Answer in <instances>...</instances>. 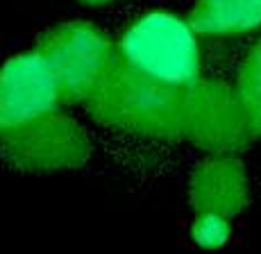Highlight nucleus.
Listing matches in <instances>:
<instances>
[{
    "mask_svg": "<svg viewBox=\"0 0 261 254\" xmlns=\"http://www.w3.org/2000/svg\"><path fill=\"white\" fill-rule=\"evenodd\" d=\"M87 109L100 125L157 141L182 138V87L129 64L118 52L98 79Z\"/></svg>",
    "mask_w": 261,
    "mask_h": 254,
    "instance_id": "1",
    "label": "nucleus"
},
{
    "mask_svg": "<svg viewBox=\"0 0 261 254\" xmlns=\"http://www.w3.org/2000/svg\"><path fill=\"white\" fill-rule=\"evenodd\" d=\"M257 136L237 87L195 77L182 87V138L212 154H234Z\"/></svg>",
    "mask_w": 261,
    "mask_h": 254,
    "instance_id": "2",
    "label": "nucleus"
},
{
    "mask_svg": "<svg viewBox=\"0 0 261 254\" xmlns=\"http://www.w3.org/2000/svg\"><path fill=\"white\" fill-rule=\"evenodd\" d=\"M118 52L150 75L175 87L200 77V50L191 23L166 12L137 18L118 43Z\"/></svg>",
    "mask_w": 261,
    "mask_h": 254,
    "instance_id": "3",
    "label": "nucleus"
},
{
    "mask_svg": "<svg viewBox=\"0 0 261 254\" xmlns=\"http://www.w3.org/2000/svg\"><path fill=\"white\" fill-rule=\"evenodd\" d=\"M0 157L21 173L75 171L91 159V138L73 116L57 109L3 134Z\"/></svg>",
    "mask_w": 261,
    "mask_h": 254,
    "instance_id": "4",
    "label": "nucleus"
},
{
    "mask_svg": "<svg viewBox=\"0 0 261 254\" xmlns=\"http://www.w3.org/2000/svg\"><path fill=\"white\" fill-rule=\"evenodd\" d=\"M53 73L64 102H87L116 48L95 25L71 21L50 27L34 48Z\"/></svg>",
    "mask_w": 261,
    "mask_h": 254,
    "instance_id": "5",
    "label": "nucleus"
},
{
    "mask_svg": "<svg viewBox=\"0 0 261 254\" xmlns=\"http://www.w3.org/2000/svg\"><path fill=\"white\" fill-rule=\"evenodd\" d=\"M64 104L53 73L37 50L23 52L0 68V136Z\"/></svg>",
    "mask_w": 261,
    "mask_h": 254,
    "instance_id": "6",
    "label": "nucleus"
},
{
    "mask_svg": "<svg viewBox=\"0 0 261 254\" xmlns=\"http://www.w3.org/2000/svg\"><path fill=\"white\" fill-rule=\"evenodd\" d=\"M189 202L195 213L232 218L248 202L245 168L234 154H212L195 166L189 179Z\"/></svg>",
    "mask_w": 261,
    "mask_h": 254,
    "instance_id": "7",
    "label": "nucleus"
},
{
    "mask_svg": "<svg viewBox=\"0 0 261 254\" xmlns=\"http://www.w3.org/2000/svg\"><path fill=\"white\" fill-rule=\"evenodd\" d=\"M189 23L202 37L252 32L261 25V0H198Z\"/></svg>",
    "mask_w": 261,
    "mask_h": 254,
    "instance_id": "8",
    "label": "nucleus"
},
{
    "mask_svg": "<svg viewBox=\"0 0 261 254\" xmlns=\"http://www.w3.org/2000/svg\"><path fill=\"white\" fill-rule=\"evenodd\" d=\"M239 96L243 100L254 132L261 134V41L250 50L239 73Z\"/></svg>",
    "mask_w": 261,
    "mask_h": 254,
    "instance_id": "9",
    "label": "nucleus"
},
{
    "mask_svg": "<svg viewBox=\"0 0 261 254\" xmlns=\"http://www.w3.org/2000/svg\"><path fill=\"white\" fill-rule=\"evenodd\" d=\"M229 218L216 216V213H195V220L191 225V236L200 247H220L229 238Z\"/></svg>",
    "mask_w": 261,
    "mask_h": 254,
    "instance_id": "10",
    "label": "nucleus"
},
{
    "mask_svg": "<svg viewBox=\"0 0 261 254\" xmlns=\"http://www.w3.org/2000/svg\"><path fill=\"white\" fill-rule=\"evenodd\" d=\"M87 5H105V3H112V0H82Z\"/></svg>",
    "mask_w": 261,
    "mask_h": 254,
    "instance_id": "11",
    "label": "nucleus"
}]
</instances>
